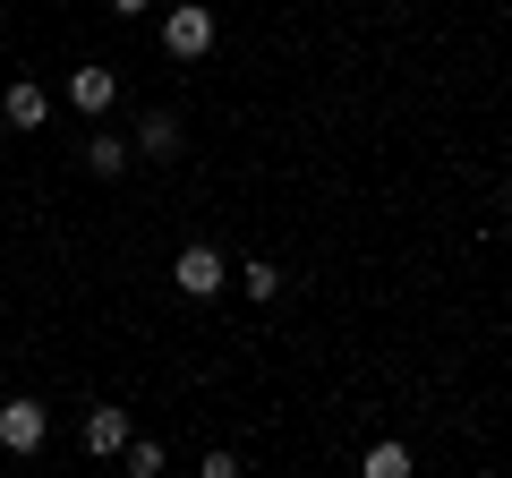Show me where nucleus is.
Masks as SVG:
<instances>
[{
	"instance_id": "1",
	"label": "nucleus",
	"mask_w": 512,
	"mask_h": 478,
	"mask_svg": "<svg viewBox=\"0 0 512 478\" xmlns=\"http://www.w3.org/2000/svg\"><path fill=\"white\" fill-rule=\"evenodd\" d=\"M43 436H52V410L35 402V393H18V402H0V453H43Z\"/></svg>"
},
{
	"instance_id": "2",
	"label": "nucleus",
	"mask_w": 512,
	"mask_h": 478,
	"mask_svg": "<svg viewBox=\"0 0 512 478\" xmlns=\"http://www.w3.org/2000/svg\"><path fill=\"white\" fill-rule=\"evenodd\" d=\"M163 52L171 60H205L214 52V9H163Z\"/></svg>"
},
{
	"instance_id": "3",
	"label": "nucleus",
	"mask_w": 512,
	"mask_h": 478,
	"mask_svg": "<svg viewBox=\"0 0 512 478\" xmlns=\"http://www.w3.org/2000/svg\"><path fill=\"white\" fill-rule=\"evenodd\" d=\"M171 291H180V299H222V257L205 248V239L171 257Z\"/></svg>"
},
{
	"instance_id": "4",
	"label": "nucleus",
	"mask_w": 512,
	"mask_h": 478,
	"mask_svg": "<svg viewBox=\"0 0 512 478\" xmlns=\"http://www.w3.org/2000/svg\"><path fill=\"white\" fill-rule=\"evenodd\" d=\"M0 120H9V129H43V120H52V94H43L35 77H18V86L0 94Z\"/></svg>"
},
{
	"instance_id": "5",
	"label": "nucleus",
	"mask_w": 512,
	"mask_h": 478,
	"mask_svg": "<svg viewBox=\"0 0 512 478\" xmlns=\"http://www.w3.org/2000/svg\"><path fill=\"white\" fill-rule=\"evenodd\" d=\"M180 111H146V120H137V137H128V146L137 154H154V163H171V154H180Z\"/></svg>"
},
{
	"instance_id": "6",
	"label": "nucleus",
	"mask_w": 512,
	"mask_h": 478,
	"mask_svg": "<svg viewBox=\"0 0 512 478\" xmlns=\"http://www.w3.org/2000/svg\"><path fill=\"white\" fill-rule=\"evenodd\" d=\"M111 94H120V77H111V69H94V60L69 77V103L86 111V120H103V111H111Z\"/></svg>"
},
{
	"instance_id": "7",
	"label": "nucleus",
	"mask_w": 512,
	"mask_h": 478,
	"mask_svg": "<svg viewBox=\"0 0 512 478\" xmlns=\"http://www.w3.org/2000/svg\"><path fill=\"white\" fill-rule=\"evenodd\" d=\"M120 444H128V410L120 402L86 410V453H120Z\"/></svg>"
},
{
	"instance_id": "8",
	"label": "nucleus",
	"mask_w": 512,
	"mask_h": 478,
	"mask_svg": "<svg viewBox=\"0 0 512 478\" xmlns=\"http://www.w3.org/2000/svg\"><path fill=\"white\" fill-rule=\"evenodd\" d=\"M86 171H94V180H120V171H128V137L94 129V137H86Z\"/></svg>"
},
{
	"instance_id": "9",
	"label": "nucleus",
	"mask_w": 512,
	"mask_h": 478,
	"mask_svg": "<svg viewBox=\"0 0 512 478\" xmlns=\"http://www.w3.org/2000/svg\"><path fill=\"white\" fill-rule=\"evenodd\" d=\"M239 291H248V299H282V265L274 257H248V265H239Z\"/></svg>"
},
{
	"instance_id": "10",
	"label": "nucleus",
	"mask_w": 512,
	"mask_h": 478,
	"mask_svg": "<svg viewBox=\"0 0 512 478\" xmlns=\"http://www.w3.org/2000/svg\"><path fill=\"white\" fill-rule=\"evenodd\" d=\"M359 470H367V478H410V453H402V444H367Z\"/></svg>"
},
{
	"instance_id": "11",
	"label": "nucleus",
	"mask_w": 512,
	"mask_h": 478,
	"mask_svg": "<svg viewBox=\"0 0 512 478\" xmlns=\"http://www.w3.org/2000/svg\"><path fill=\"white\" fill-rule=\"evenodd\" d=\"M120 461H128V470H137V478H154V470H163V444H146V436H128V444H120Z\"/></svg>"
},
{
	"instance_id": "12",
	"label": "nucleus",
	"mask_w": 512,
	"mask_h": 478,
	"mask_svg": "<svg viewBox=\"0 0 512 478\" xmlns=\"http://www.w3.org/2000/svg\"><path fill=\"white\" fill-rule=\"evenodd\" d=\"M111 9H120V18H146V9H154V0H111Z\"/></svg>"
},
{
	"instance_id": "13",
	"label": "nucleus",
	"mask_w": 512,
	"mask_h": 478,
	"mask_svg": "<svg viewBox=\"0 0 512 478\" xmlns=\"http://www.w3.org/2000/svg\"><path fill=\"white\" fill-rule=\"evenodd\" d=\"M504 214H512V180H504Z\"/></svg>"
}]
</instances>
